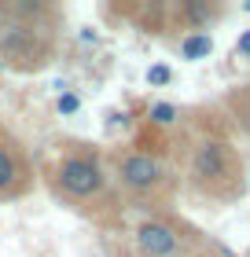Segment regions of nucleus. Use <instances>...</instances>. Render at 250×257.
<instances>
[{
  "label": "nucleus",
  "mask_w": 250,
  "mask_h": 257,
  "mask_svg": "<svg viewBox=\"0 0 250 257\" xmlns=\"http://www.w3.org/2000/svg\"><path fill=\"white\" fill-rule=\"evenodd\" d=\"M55 107H59V114H77L81 110V96H77V92H63Z\"/></svg>",
  "instance_id": "obj_10"
},
{
  "label": "nucleus",
  "mask_w": 250,
  "mask_h": 257,
  "mask_svg": "<svg viewBox=\"0 0 250 257\" xmlns=\"http://www.w3.org/2000/svg\"><path fill=\"white\" fill-rule=\"evenodd\" d=\"M151 136H136L133 144H118L103 151L107 173L125 209L140 213H170L177 195H181V177L170 158V136L151 125Z\"/></svg>",
  "instance_id": "obj_3"
},
{
  "label": "nucleus",
  "mask_w": 250,
  "mask_h": 257,
  "mask_svg": "<svg viewBox=\"0 0 250 257\" xmlns=\"http://www.w3.org/2000/svg\"><path fill=\"white\" fill-rule=\"evenodd\" d=\"M33 166H37V180H44V188L59 206L81 213L103 231H114L122 224L125 206L111 184L100 144L77 140V136H59L52 140L48 155Z\"/></svg>",
  "instance_id": "obj_2"
},
{
  "label": "nucleus",
  "mask_w": 250,
  "mask_h": 257,
  "mask_svg": "<svg viewBox=\"0 0 250 257\" xmlns=\"http://www.w3.org/2000/svg\"><path fill=\"white\" fill-rule=\"evenodd\" d=\"M170 158L188 195L210 206H232L246 195V158L232 140L221 107H195L177 118Z\"/></svg>",
  "instance_id": "obj_1"
},
{
  "label": "nucleus",
  "mask_w": 250,
  "mask_h": 257,
  "mask_svg": "<svg viewBox=\"0 0 250 257\" xmlns=\"http://www.w3.org/2000/svg\"><path fill=\"white\" fill-rule=\"evenodd\" d=\"M213 52V37L210 33H188V37L181 41V55L184 59H206V55Z\"/></svg>",
  "instance_id": "obj_8"
},
{
  "label": "nucleus",
  "mask_w": 250,
  "mask_h": 257,
  "mask_svg": "<svg viewBox=\"0 0 250 257\" xmlns=\"http://www.w3.org/2000/svg\"><path fill=\"white\" fill-rule=\"evenodd\" d=\"M133 246L140 257H202L206 235L170 209V213H147L136 220Z\"/></svg>",
  "instance_id": "obj_5"
},
{
  "label": "nucleus",
  "mask_w": 250,
  "mask_h": 257,
  "mask_svg": "<svg viewBox=\"0 0 250 257\" xmlns=\"http://www.w3.org/2000/svg\"><path fill=\"white\" fill-rule=\"evenodd\" d=\"M235 48H239L243 55H250V30H246V33H243V37H239V44H235Z\"/></svg>",
  "instance_id": "obj_11"
},
{
  "label": "nucleus",
  "mask_w": 250,
  "mask_h": 257,
  "mask_svg": "<svg viewBox=\"0 0 250 257\" xmlns=\"http://www.w3.org/2000/svg\"><path fill=\"white\" fill-rule=\"evenodd\" d=\"M37 188L33 155L11 128L0 121V202H19Z\"/></svg>",
  "instance_id": "obj_6"
},
{
  "label": "nucleus",
  "mask_w": 250,
  "mask_h": 257,
  "mask_svg": "<svg viewBox=\"0 0 250 257\" xmlns=\"http://www.w3.org/2000/svg\"><path fill=\"white\" fill-rule=\"evenodd\" d=\"M63 48V8L48 0H0V66L41 74Z\"/></svg>",
  "instance_id": "obj_4"
},
{
  "label": "nucleus",
  "mask_w": 250,
  "mask_h": 257,
  "mask_svg": "<svg viewBox=\"0 0 250 257\" xmlns=\"http://www.w3.org/2000/svg\"><path fill=\"white\" fill-rule=\"evenodd\" d=\"M221 110L228 118V125H235L243 136H250V85H235V88L224 92Z\"/></svg>",
  "instance_id": "obj_7"
},
{
  "label": "nucleus",
  "mask_w": 250,
  "mask_h": 257,
  "mask_svg": "<svg viewBox=\"0 0 250 257\" xmlns=\"http://www.w3.org/2000/svg\"><path fill=\"white\" fill-rule=\"evenodd\" d=\"M170 81H173V70L165 66V63H154V66L147 70V85H151V88H165Z\"/></svg>",
  "instance_id": "obj_9"
}]
</instances>
